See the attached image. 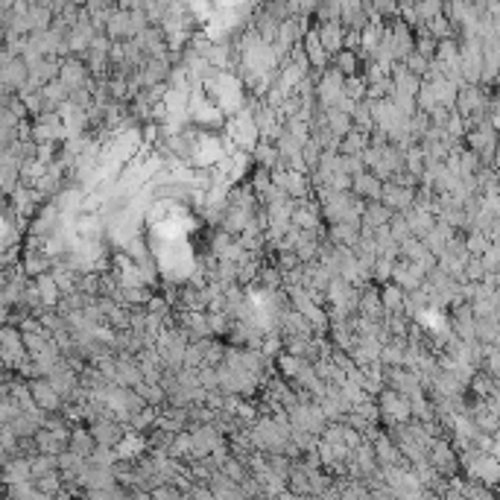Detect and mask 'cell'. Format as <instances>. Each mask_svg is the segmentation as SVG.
<instances>
[{"label":"cell","mask_w":500,"mask_h":500,"mask_svg":"<svg viewBox=\"0 0 500 500\" xmlns=\"http://www.w3.org/2000/svg\"><path fill=\"white\" fill-rule=\"evenodd\" d=\"M377 410H381V422L395 427V425H404L410 422V398L395 392V389H381L377 392Z\"/></svg>","instance_id":"obj_1"},{"label":"cell","mask_w":500,"mask_h":500,"mask_svg":"<svg viewBox=\"0 0 500 500\" xmlns=\"http://www.w3.org/2000/svg\"><path fill=\"white\" fill-rule=\"evenodd\" d=\"M30 360L27 348H24V339H21V331L18 328H6L0 325V363L6 369H21Z\"/></svg>","instance_id":"obj_2"},{"label":"cell","mask_w":500,"mask_h":500,"mask_svg":"<svg viewBox=\"0 0 500 500\" xmlns=\"http://www.w3.org/2000/svg\"><path fill=\"white\" fill-rule=\"evenodd\" d=\"M261 141V135H257V126H255V117L252 111H237L231 117V123H228V144L234 150H246L252 152V147Z\"/></svg>","instance_id":"obj_3"},{"label":"cell","mask_w":500,"mask_h":500,"mask_svg":"<svg viewBox=\"0 0 500 500\" xmlns=\"http://www.w3.org/2000/svg\"><path fill=\"white\" fill-rule=\"evenodd\" d=\"M413 196H415V188L410 185H398V182H389V178H384V185H381V202L389 208V211H407L413 205Z\"/></svg>","instance_id":"obj_4"},{"label":"cell","mask_w":500,"mask_h":500,"mask_svg":"<svg viewBox=\"0 0 500 500\" xmlns=\"http://www.w3.org/2000/svg\"><path fill=\"white\" fill-rule=\"evenodd\" d=\"M30 392H32V401L42 407L44 413H59L62 410V395H59L47 377H32L30 381Z\"/></svg>","instance_id":"obj_5"},{"label":"cell","mask_w":500,"mask_h":500,"mask_svg":"<svg viewBox=\"0 0 500 500\" xmlns=\"http://www.w3.org/2000/svg\"><path fill=\"white\" fill-rule=\"evenodd\" d=\"M123 433H126V430L120 427V425L114 422V418H109V415H97V425L91 427L94 442H97V445H106V448H114Z\"/></svg>","instance_id":"obj_6"},{"label":"cell","mask_w":500,"mask_h":500,"mask_svg":"<svg viewBox=\"0 0 500 500\" xmlns=\"http://www.w3.org/2000/svg\"><path fill=\"white\" fill-rule=\"evenodd\" d=\"M381 185H384V178H377L374 173H366V170L357 173V176H351V193L366 196L369 202L381 196Z\"/></svg>","instance_id":"obj_7"},{"label":"cell","mask_w":500,"mask_h":500,"mask_svg":"<svg viewBox=\"0 0 500 500\" xmlns=\"http://www.w3.org/2000/svg\"><path fill=\"white\" fill-rule=\"evenodd\" d=\"M357 240H360V219L357 223H331V243L334 246L354 249Z\"/></svg>","instance_id":"obj_8"},{"label":"cell","mask_w":500,"mask_h":500,"mask_svg":"<svg viewBox=\"0 0 500 500\" xmlns=\"http://www.w3.org/2000/svg\"><path fill=\"white\" fill-rule=\"evenodd\" d=\"M35 290H38V302H42V307H56L59 298H62V290L56 287V281H53L50 272H44V275L35 278Z\"/></svg>","instance_id":"obj_9"},{"label":"cell","mask_w":500,"mask_h":500,"mask_svg":"<svg viewBox=\"0 0 500 500\" xmlns=\"http://www.w3.org/2000/svg\"><path fill=\"white\" fill-rule=\"evenodd\" d=\"M381 295V305H384V313H404V298H407V290H401L395 281L386 284L384 290H377Z\"/></svg>","instance_id":"obj_10"},{"label":"cell","mask_w":500,"mask_h":500,"mask_svg":"<svg viewBox=\"0 0 500 500\" xmlns=\"http://www.w3.org/2000/svg\"><path fill=\"white\" fill-rule=\"evenodd\" d=\"M68 448L73 451V453H79V456H91V451L97 448V442H94V436H91V430H83V427H71V433H68Z\"/></svg>","instance_id":"obj_11"},{"label":"cell","mask_w":500,"mask_h":500,"mask_svg":"<svg viewBox=\"0 0 500 500\" xmlns=\"http://www.w3.org/2000/svg\"><path fill=\"white\" fill-rule=\"evenodd\" d=\"M252 152H255V161H257V167H267V170H272L278 161H281V155H278L275 141H257V144L252 147Z\"/></svg>","instance_id":"obj_12"},{"label":"cell","mask_w":500,"mask_h":500,"mask_svg":"<svg viewBox=\"0 0 500 500\" xmlns=\"http://www.w3.org/2000/svg\"><path fill=\"white\" fill-rule=\"evenodd\" d=\"M319 42H322V47H325V53L331 56V53H336V50H343V42H346V35H343V27L339 24H325L322 27V32H319Z\"/></svg>","instance_id":"obj_13"},{"label":"cell","mask_w":500,"mask_h":500,"mask_svg":"<svg viewBox=\"0 0 500 500\" xmlns=\"http://www.w3.org/2000/svg\"><path fill=\"white\" fill-rule=\"evenodd\" d=\"M4 483L9 486V483H24V480H32V474H30V459H12V463L4 468Z\"/></svg>","instance_id":"obj_14"},{"label":"cell","mask_w":500,"mask_h":500,"mask_svg":"<svg viewBox=\"0 0 500 500\" xmlns=\"http://www.w3.org/2000/svg\"><path fill=\"white\" fill-rule=\"evenodd\" d=\"M305 47H307V59H310V65H316V68H325L328 65V53H325V47H322V42H319V32H307V38H305Z\"/></svg>","instance_id":"obj_15"},{"label":"cell","mask_w":500,"mask_h":500,"mask_svg":"<svg viewBox=\"0 0 500 500\" xmlns=\"http://www.w3.org/2000/svg\"><path fill=\"white\" fill-rule=\"evenodd\" d=\"M275 360H278V369H281V374L284 377H293L302 372V366L305 363H310V360H305V357H295V354H290V351H284V354H275Z\"/></svg>","instance_id":"obj_16"},{"label":"cell","mask_w":500,"mask_h":500,"mask_svg":"<svg viewBox=\"0 0 500 500\" xmlns=\"http://www.w3.org/2000/svg\"><path fill=\"white\" fill-rule=\"evenodd\" d=\"M334 68L343 73V76H354V73H357V59H354V53H351V50H336Z\"/></svg>","instance_id":"obj_17"},{"label":"cell","mask_w":500,"mask_h":500,"mask_svg":"<svg viewBox=\"0 0 500 500\" xmlns=\"http://www.w3.org/2000/svg\"><path fill=\"white\" fill-rule=\"evenodd\" d=\"M83 83H85V71H83V68H76V65L65 68V88H68V91L79 88Z\"/></svg>","instance_id":"obj_18"}]
</instances>
